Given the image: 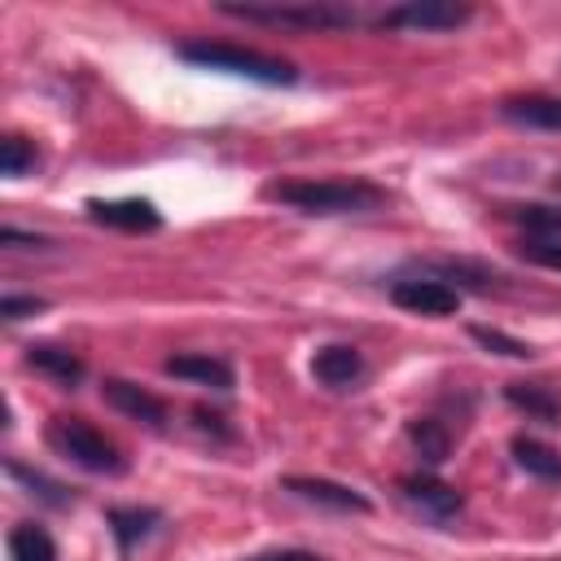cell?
<instances>
[{
    "mask_svg": "<svg viewBox=\"0 0 561 561\" xmlns=\"http://www.w3.org/2000/svg\"><path fill=\"white\" fill-rule=\"evenodd\" d=\"M504 403L526 412V421H539V425H561V399L539 386V381H508L504 386Z\"/></svg>",
    "mask_w": 561,
    "mask_h": 561,
    "instance_id": "14",
    "label": "cell"
},
{
    "mask_svg": "<svg viewBox=\"0 0 561 561\" xmlns=\"http://www.w3.org/2000/svg\"><path fill=\"white\" fill-rule=\"evenodd\" d=\"M188 66H202V70H224V75H237V79H250V83H267V88H289L298 83V70L280 57H267V53H254V48H241V44H224V39H188L175 48Z\"/></svg>",
    "mask_w": 561,
    "mask_h": 561,
    "instance_id": "2",
    "label": "cell"
},
{
    "mask_svg": "<svg viewBox=\"0 0 561 561\" xmlns=\"http://www.w3.org/2000/svg\"><path fill=\"white\" fill-rule=\"evenodd\" d=\"M9 561H57V543L44 526L35 522H18L9 530Z\"/></svg>",
    "mask_w": 561,
    "mask_h": 561,
    "instance_id": "20",
    "label": "cell"
},
{
    "mask_svg": "<svg viewBox=\"0 0 561 561\" xmlns=\"http://www.w3.org/2000/svg\"><path fill=\"white\" fill-rule=\"evenodd\" d=\"M4 473H9L18 486H26V495H35V500H44V504H53V508H66V504H70V495H66L61 482H53L48 473H39V469H31V465H22V460H4Z\"/></svg>",
    "mask_w": 561,
    "mask_h": 561,
    "instance_id": "21",
    "label": "cell"
},
{
    "mask_svg": "<svg viewBox=\"0 0 561 561\" xmlns=\"http://www.w3.org/2000/svg\"><path fill=\"white\" fill-rule=\"evenodd\" d=\"M250 561H320V557L307 552V548H272V552H259Z\"/></svg>",
    "mask_w": 561,
    "mask_h": 561,
    "instance_id": "28",
    "label": "cell"
},
{
    "mask_svg": "<svg viewBox=\"0 0 561 561\" xmlns=\"http://www.w3.org/2000/svg\"><path fill=\"white\" fill-rule=\"evenodd\" d=\"M83 210H88V219L118 228V232H158L162 228V210L145 197H88Z\"/></svg>",
    "mask_w": 561,
    "mask_h": 561,
    "instance_id": "7",
    "label": "cell"
},
{
    "mask_svg": "<svg viewBox=\"0 0 561 561\" xmlns=\"http://www.w3.org/2000/svg\"><path fill=\"white\" fill-rule=\"evenodd\" d=\"M469 337H473L482 351H491V355H504V359H535V346H530V342H522V337H508L504 329L473 324V329H469Z\"/></svg>",
    "mask_w": 561,
    "mask_h": 561,
    "instance_id": "24",
    "label": "cell"
},
{
    "mask_svg": "<svg viewBox=\"0 0 561 561\" xmlns=\"http://www.w3.org/2000/svg\"><path fill=\"white\" fill-rule=\"evenodd\" d=\"M280 486H285L289 495L307 500V504H320V508H329V513H368V508H373V500H368L364 491H355V486H346V482H333V478L294 473V478H285Z\"/></svg>",
    "mask_w": 561,
    "mask_h": 561,
    "instance_id": "9",
    "label": "cell"
},
{
    "mask_svg": "<svg viewBox=\"0 0 561 561\" xmlns=\"http://www.w3.org/2000/svg\"><path fill=\"white\" fill-rule=\"evenodd\" d=\"M263 197L285 202L302 215H359L377 210L386 202V188L373 180H276L263 188Z\"/></svg>",
    "mask_w": 561,
    "mask_h": 561,
    "instance_id": "1",
    "label": "cell"
},
{
    "mask_svg": "<svg viewBox=\"0 0 561 561\" xmlns=\"http://www.w3.org/2000/svg\"><path fill=\"white\" fill-rule=\"evenodd\" d=\"M364 373H368V364H364L359 346H351V342H329L311 355V377L329 390H351L364 381Z\"/></svg>",
    "mask_w": 561,
    "mask_h": 561,
    "instance_id": "11",
    "label": "cell"
},
{
    "mask_svg": "<svg viewBox=\"0 0 561 561\" xmlns=\"http://www.w3.org/2000/svg\"><path fill=\"white\" fill-rule=\"evenodd\" d=\"M228 18L267 22V26H294V31H351L359 22L355 9L333 0H302V4H219Z\"/></svg>",
    "mask_w": 561,
    "mask_h": 561,
    "instance_id": "4",
    "label": "cell"
},
{
    "mask_svg": "<svg viewBox=\"0 0 561 561\" xmlns=\"http://www.w3.org/2000/svg\"><path fill=\"white\" fill-rule=\"evenodd\" d=\"M500 114L517 127H535V131H561V96H508L500 105Z\"/></svg>",
    "mask_w": 561,
    "mask_h": 561,
    "instance_id": "15",
    "label": "cell"
},
{
    "mask_svg": "<svg viewBox=\"0 0 561 561\" xmlns=\"http://www.w3.org/2000/svg\"><path fill=\"white\" fill-rule=\"evenodd\" d=\"M35 162H39V153H35V145H31L26 136H4V140H0V171H4V180L31 175Z\"/></svg>",
    "mask_w": 561,
    "mask_h": 561,
    "instance_id": "23",
    "label": "cell"
},
{
    "mask_svg": "<svg viewBox=\"0 0 561 561\" xmlns=\"http://www.w3.org/2000/svg\"><path fill=\"white\" fill-rule=\"evenodd\" d=\"M408 443H412V451L421 456V465H430V469H438V465L451 456V434H447V425L434 421V416H412V421H408Z\"/></svg>",
    "mask_w": 561,
    "mask_h": 561,
    "instance_id": "17",
    "label": "cell"
},
{
    "mask_svg": "<svg viewBox=\"0 0 561 561\" xmlns=\"http://www.w3.org/2000/svg\"><path fill=\"white\" fill-rule=\"evenodd\" d=\"M469 18H473V9L456 4V0H408V4L386 9L373 26H381V31H456Z\"/></svg>",
    "mask_w": 561,
    "mask_h": 561,
    "instance_id": "5",
    "label": "cell"
},
{
    "mask_svg": "<svg viewBox=\"0 0 561 561\" xmlns=\"http://www.w3.org/2000/svg\"><path fill=\"white\" fill-rule=\"evenodd\" d=\"M162 522V513L158 508H105V526L114 530V539H118V548L127 552V548H136L145 535H153V526Z\"/></svg>",
    "mask_w": 561,
    "mask_h": 561,
    "instance_id": "19",
    "label": "cell"
},
{
    "mask_svg": "<svg viewBox=\"0 0 561 561\" xmlns=\"http://www.w3.org/2000/svg\"><path fill=\"white\" fill-rule=\"evenodd\" d=\"M430 272H434V280H443V285H451V289H478V294H486L495 280H500V272H491L486 263H469V259H438V263H430Z\"/></svg>",
    "mask_w": 561,
    "mask_h": 561,
    "instance_id": "18",
    "label": "cell"
},
{
    "mask_svg": "<svg viewBox=\"0 0 561 561\" xmlns=\"http://www.w3.org/2000/svg\"><path fill=\"white\" fill-rule=\"evenodd\" d=\"M508 451H513L517 469H526L530 478H539V482H561V451H557V447H548V443H539V438H530V434H517V438L508 443Z\"/></svg>",
    "mask_w": 561,
    "mask_h": 561,
    "instance_id": "16",
    "label": "cell"
},
{
    "mask_svg": "<svg viewBox=\"0 0 561 561\" xmlns=\"http://www.w3.org/2000/svg\"><path fill=\"white\" fill-rule=\"evenodd\" d=\"M167 377H180V381H193V386H206V390H232L237 377H232V364L219 359V355H206V351H184V355H171L162 364Z\"/></svg>",
    "mask_w": 561,
    "mask_h": 561,
    "instance_id": "12",
    "label": "cell"
},
{
    "mask_svg": "<svg viewBox=\"0 0 561 561\" xmlns=\"http://www.w3.org/2000/svg\"><path fill=\"white\" fill-rule=\"evenodd\" d=\"M399 491H403V500L416 504L430 522H451V517L465 508V495H460L456 486H447L443 478H434L430 469L403 473V478H399Z\"/></svg>",
    "mask_w": 561,
    "mask_h": 561,
    "instance_id": "10",
    "label": "cell"
},
{
    "mask_svg": "<svg viewBox=\"0 0 561 561\" xmlns=\"http://www.w3.org/2000/svg\"><path fill=\"white\" fill-rule=\"evenodd\" d=\"M26 364L35 368V373H44L53 386H61V390H75L79 381H83V359L75 355V351H66V346H53V342H31L26 346Z\"/></svg>",
    "mask_w": 561,
    "mask_h": 561,
    "instance_id": "13",
    "label": "cell"
},
{
    "mask_svg": "<svg viewBox=\"0 0 561 561\" xmlns=\"http://www.w3.org/2000/svg\"><path fill=\"white\" fill-rule=\"evenodd\" d=\"M513 224H522V237H561V202H530L508 210Z\"/></svg>",
    "mask_w": 561,
    "mask_h": 561,
    "instance_id": "22",
    "label": "cell"
},
{
    "mask_svg": "<svg viewBox=\"0 0 561 561\" xmlns=\"http://www.w3.org/2000/svg\"><path fill=\"white\" fill-rule=\"evenodd\" d=\"M48 447L61 456V460H70V465H79V469H88V473H123L127 469V460H123V451L96 430V425H88L83 416H53L48 421Z\"/></svg>",
    "mask_w": 561,
    "mask_h": 561,
    "instance_id": "3",
    "label": "cell"
},
{
    "mask_svg": "<svg viewBox=\"0 0 561 561\" xmlns=\"http://www.w3.org/2000/svg\"><path fill=\"white\" fill-rule=\"evenodd\" d=\"M390 298H394V307L416 311V316H434V320L438 316H456L460 302H465L460 289H451V285H443L434 276H399L390 285Z\"/></svg>",
    "mask_w": 561,
    "mask_h": 561,
    "instance_id": "6",
    "label": "cell"
},
{
    "mask_svg": "<svg viewBox=\"0 0 561 561\" xmlns=\"http://www.w3.org/2000/svg\"><path fill=\"white\" fill-rule=\"evenodd\" d=\"M0 241L13 245V250H44L48 237H31V232H18V228H0Z\"/></svg>",
    "mask_w": 561,
    "mask_h": 561,
    "instance_id": "27",
    "label": "cell"
},
{
    "mask_svg": "<svg viewBox=\"0 0 561 561\" xmlns=\"http://www.w3.org/2000/svg\"><path fill=\"white\" fill-rule=\"evenodd\" d=\"M35 311H48V298H39V294H4L0 298V316L13 324V320H26V316H35Z\"/></svg>",
    "mask_w": 561,
    "mask_h": 561,
    "instance_id": "26",
    "label": "cell"
},
{
    "mask_svg": "<svg viewBox=\"0 0 561 561\" xmlns=\"http://www.w3.org/2000/svg\"><path fill=\"white\" fill-rule=\"evenodd\" d=\"M517 254L526 263H539L548 272H561V237H522L517 241Z\"/></svg>",
    "mask_w": 561,
    "mask_h": 561,
    "instance_id": "25",
    "label": "cell"
},
{
    "mask_svg": "<svg viewBox=\"0 0 561 561\" xmlns=\"http://www.w3.org/2000/svg\"><path fill=\"white\" fill-rule=\"evenodd\" d=\"M101 399H105L118 416H127V421H136V425H149V430H162V425H167V403H162L158 394H149L145 386L127 381V377H105V381H101Z\"/></svg>",
    "mask_w": 561,
    "mask_h": 561,
    "instance_id": "8",
    "label": "cell"
}]
</instances>
